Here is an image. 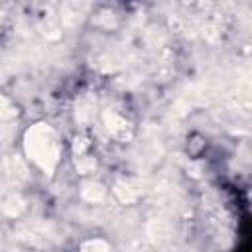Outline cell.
<instances>
[{
    "mask_svg": "<svg viewBox=\"0 0 252 252\" xmlns=\"http://www.w3.org/2000/svg\"><path fill=\"white\" fill-rule=\"evenodd\" d=\"M81 248H83V250H108L110 244H106V242H102V240H89V242L81 244Z\"/></svg>",
    "mask_w": 252,
    "mask_h": 252,
    "instance_id": "cell-2",
    "label": "cell"
},
{
    "mask_svg": "<svg viewBox=\"0 0 252 252\" xmlns=\"http://www.w3.org/2000/svg\"><path fill=\"white\" fill-rule=\"evenodd\" d=\"M26 150L30 159H33L39 167L51 171L57 161V140L51 128L45 124H37L28 132Z\"/></svg>",
    "mask_w": 252,
    "mask_h": 252,
    "instance_id": "cell-1",
    "label": "cell"
}]
</instances>
